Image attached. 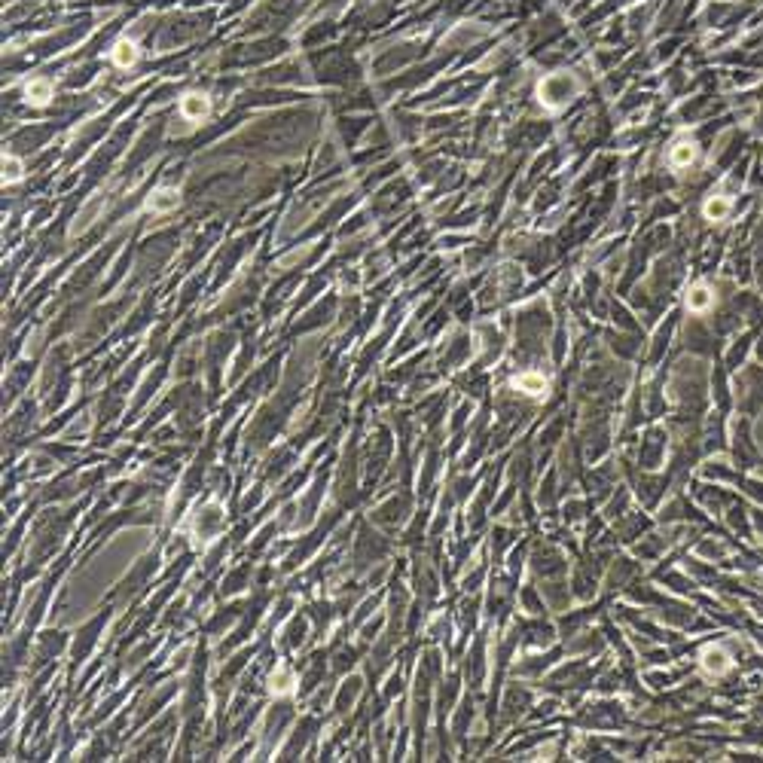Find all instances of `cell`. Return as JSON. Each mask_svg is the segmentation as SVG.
Wrapping results in <instances>:
<instances>
[{"mask_svg":"<svg viewBox=\"0 0 763 763\" xmlns=\"http://www.w3.org/2000/svg\"><path fill=\"white\" fill-rule=\"evenodd\" d=\"M577 92V83L571 80L568 74H553V76H546V80L541 83V89H537V95H541V104L546 107H562Z\"/></svg>","mask_w":763,"mask_h":763,"instance_id":"6da1fadb","label":"cell"},{"mask_svg":"<svg viewBox=\"0 0 763 763\" xmlns=\"http://www.w3.org/2000/svg\"><path fill=\"white\" fill-rule=\"evenodd\" d=\"M703 669L708 675H727L730 669H733V660L727 657V651L723 647H705L703 651Z\"/></svg>","mask_w":763,"mask_h":763,"instance_id":"7a4b0ae2","label":"cell"},{"mask_svg":"<svg viewBox=\"0 0 763 763\" xmlns=\"http://www.w3.org/2000/svg\"><path fill=\"white\" fill-rule=\"evenodd\" d=\"M208 110H211V104H208V98L199 95V92H190V95L181 98V113H183L187 119H192V122L205 119Z\"/></svg>","mask_w":763,"mask_h":763,"instance_id":"3957f363","label":"cell"},{"mask_svg":"<svg viewBox=\"0 0 763 763\" xmlns=\"http://www.w3.org/2000/svg\"><path fill=\"white\" fill-rule=\"evenodd\" d=\"M25 98L31 104H37V107H46L52 101V83L46 80V76H34V80H28L25 83Z\"/></svg>","mask_w":763,"mask_h":763,"instance_id":"277c9868","label":"cell"},{"mask_svg":"<svg viewBox=\"0 0 763 763\" xmlns=\"http://www.w3.org/2000/svg\"><path fill=\"white\" fill-rule=\"evenodd\" d=\"M101 211H104V199H101V196H95V199H92V202H89L86 208H83L80 214H76V220L71 223V235H76V233H86V229L92 226V223H95V217H98V214H101Z\"/></svg>","mask_w":763,"mask_h":763,"instance_id":"5b68a950","label":"cell"},{"mask_svg":"<svg viewBox=\"0 0 763 763\" xmlns=\"http://www.w3.org/2000/svg\"><path fill=\"white\" fill-rule=\"evenodd\" d=\"M141 58V49L135 46V40H119L113 46V65L117 67H135Z\"/></svg>","mask_w":763,"mask_h":763,"instance_id":"8992f818","label":"cell"},{"mask_svg":"<svg viewBox=\"0 0 763 763\" xmlns=\"http://www.w3.org/2000/svg\"><path fill=\"white\" fill-rule=\"evenodd\" d=\"M177 202H181L177 190H171V187H162V190H156V192H153V196H150L147 208H150V211H156V214H162V211H171V208H177Z\"/></svg>","mask_w":763,"mask_h":763,"instance_id":"52a82bcc","label":"cell"},{"mask_svg":"<svg viewBox=\"0 0 763 763\" xmlns=\"http://www.w3.org/2000/svg\"><path fill=\"white\" fill-rule=\"evenodd\" d=\"M513 385L519 391H526V394H531V397H541L544 391H546V379L541 373H519L513 379Z\"/></svg>","mask_w":763,"mask_h":763,"instance_id":"ba28073f","label":"cell"},{"mask_svg":"<svg viewBox=\"0 0 763 763\" xmlns=\"http://www.w3.org/2000/svg\"><path fill=\"white\" fill-rule=\"evenodd\" d=\"M693 159H696V144L693 141H678L675 147L669 150V162H672L675 168H687Z\"/></svg>","mask_w":763,"mask_h":763,"instance_id":"9c48e42d","label":"cell"},{"mask_svg":"<svg viewBox=\"0 0 763 763\" xmlns=\"http://www.w3.org/2000/svg\"><path fill=\"white\" fill-rule=\"evenodd\" d=\"M294 684H296V675L290 672L287 666H278V672L272 675V693L275 696H287V693H294Z\"/></svg>","mask_w":763,"mask_h":763,"instance_id":"30bf717a","label":"cell"},{"mask_svg":"<svg viewBox=\"0 0 763 763\" xmlns=\"http://www.w3.org/2000/svg\"><path fill=\"white\" fill-rule=\"evenodd\" d=\"M730 208H733V202H730L727 196H712L708 202L703 205V214L708 220H723L730 214Z\"/></svg>","mask_w":763,"mask_h":763,"instance_id":"8fae6325","label":"cell"},{"mask_svg":"<svg viewBox=\"0 0 763 763\" xmlns=\"http://www.w3.org/2000/svg\"><path fill=\"white\" fill-rule=\"evenodd\" d=\"M712 303H714V294L705 287V284H696V287L690 290V296H687V308H690V312H705Z\"/></svg>","mask_w":763,"mask_h":763,"instance_id":"7c38bea8","label":"cell"},{"mask_svg":"<svg viewBox=\"0 0 763 763\" xmlns=\"http://www.w3.org/2000/svg\"><path fill=\"white\" fill-rule=\"evenodd\" d=\"M25 177V168L15 156H3V183H19Z\"/></svg>","mask_w":763,"mask_h":763,"instance_id":"4fadbf2b","label":"cell"}]
</instances>
